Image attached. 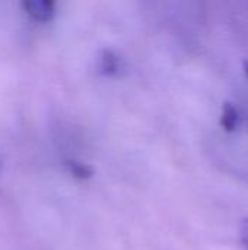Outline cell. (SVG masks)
I'll use <instances>...</instances> for the list:
<instances>
[{
  "instance_id": "1",
  "label": "cell",
  "mask_w": 248,
  "mask_h": 250,
  "mask_svg": "<svg viewBox=\"0 0 248 250\" xmlns=\"http://www.w3.org/2000/svg\"><path fill=\"white\" fill-rule=\"evenodd\" d=\"M25 12L37 22H50L56 15L57 0H22Z\"/></svg>"
},
{
  "instance_id": "2",
  "label": "cell",
  "mask_w": 248,
  "mask_h": 250,
  "mask_svg": "<svg viewBox=\"0 0 248 250\" xmlns=\"http://www.w3.org/2000/svg\"><path fill=\"white\" fill-rule=\"evenodd\" d=\"M99 69L107 76H115L121 69V62L115 53L111 50H104L99 57Z\"/></svg>"
},
{
  "instance_id": "3",
  "label": "cell",
  "mask_w": 248,
  "mask_h": 250,
  "mask_svg": "<svg viewBox=\"0 0 248 250\" xmlns=\"http://www.w3.org/2000/svg\"><path fill=\"white\" fill-rule=\"evenodd\" d=\"M237 125H238V110L235 108L234 104L225 103L224 107H222L221 126H222L227 132H232V130H235Z\"/></svg>"
},
{
  "instance_id": "4",
  "label": "cell",
  "mask_w": 248,
  "mask_h": 250,
  "mask_svg": "<svg viewBox=\"0 0 248 250\" xmlns=\"http://www.w3.org/2000/svg\"><path fill=\"white\" fill-rule=\"evenodd\" d=\"M67 168L79 180H88L94 174L92 167H89L86 164H82V163H77V161H67Z\"/></svg>"
},
{
  "instance_id": "5",
  "label": "cell",
  "mask_w": 248,
  "mask_h": 250,
  "mask_svg": "<svg viewBox=\"0 0 248 250\" xmlns=\"http://www.w3.org/2000/svg\"><path fill=\"white\" fill-rule=\"evenodd\" d=\"M241 239H243V243L246 245V248L248 249V218L243 220V223H241Z\"/></svg>"
},
{
  "instance_id": "6",
  "label": "cell",
  "mask_w": 248,
  "mask_h": 250,
  "mask_svg": "<svg viewBox=\"0 0 248 250\" xmlns=\"http://www.w3.org/2000/svg\"><path fill=\"white\" fill-rule=\"evenodd\" d=\"M244 70H246V75L248 76V62H244Z\"/></svg>"
}]
</instances>
